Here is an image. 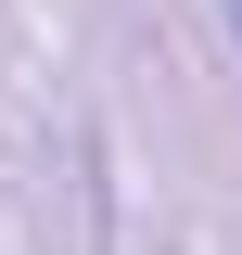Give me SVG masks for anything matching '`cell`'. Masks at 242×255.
<instances>
[{"instance_id": "1", "label": "cell", "mask_w": 242, "mask_h": 255, "mask_svg": "<svg viewBox=\"0 0 242 255\" xmlns=\"http://www.w3.org/2000/svg\"><path fill=\"white\" fill-rule=\"evenodd\" d=\"M230 26H242V0H230Z\"/></svg>"}]
</instances>
